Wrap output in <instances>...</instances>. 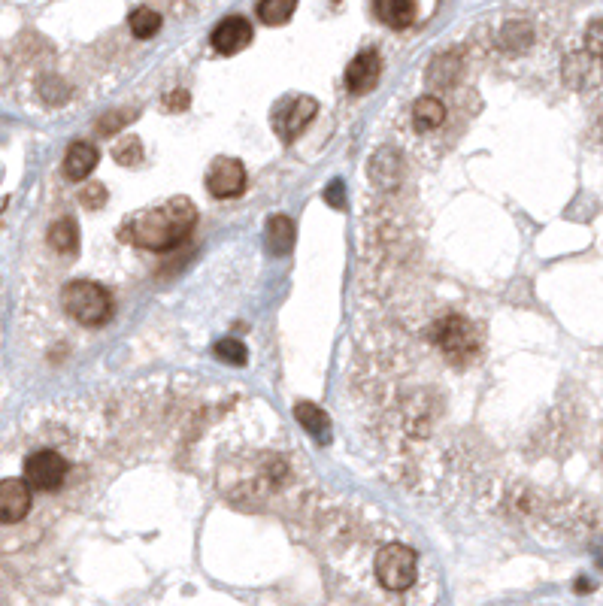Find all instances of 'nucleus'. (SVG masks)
<instances>
[{
  "label": "nucleus",
  "mask_w": 603,
  "mask_h": 606,
  "mask_svg": "<svg viewBox=\"0 0 603 606\" xmlns=\"http://www.w3.org/2000/svg\"><path fill=\"white\" fill-rule=\"evenodd\" d=\"M194 222H197V210H194L191 200L173 197L164 207L143 210V213L131 216L122 225L119 237L125 243H134V246L149 249V252H170L191 234Z\"/></svg>",
  "instance_id": "obj_1"
},
{
  "label": "nucleus",
  "mask_w": 603,
  "mask_h": 606,
  "mask_svg": "<svg viewBox=\"0 0 603 606\" xmlns=\"http://www.w3.org/2000/svg\"><path fill=\"white\" fill-rule=\"evenodd\" d=\"M61 307L79 325L100 328V325H107L113 316V297L104 285L88 282V279H73L61 291Z\"/></svg>",
  "instance_id": "obj_2"
},
{
  "label": "nucleus",
  "mask_w": 603,
  "mask_h": 606,
  "mask_svg": "<svg viewBox=\"0 0 603 606\" xmlns=\"http://www.w3.org/2000/svg\"><path fill=\"white\" fill-rule=\"evenodd\" d=\"M373 570H376V579L382 582V588H388V591H407L416 582L419 561H416V552L410 546L391 543V546L379 549Z\"/></svg>",
  "instance_id": "obj_3"
},
{
  "label": "nucleus",
  "mask_w": 603,
  "mask_h": 606,
  "mask_svg": "<svg viewBox=\"0 0 603 606\" xmlns=\"http://www.w3.org/2000/svg\"><path fill=\"white\" fill-rule=\"evenodd\" d=\"M67 473H70V461L58 449H37L22 464V476H25L28 488L43 491V494L58 491L67 479Z\"/></svg>",
  "instance_id": "obj_4"
},
{
  "label": "nucleus",
  "mask_w": 603,
  "mask_h": 606,
  "mask_svg": "<svg viewBox=\"0 0 603 606\" xmlns=\"http://www.w3.org/2000/svg\"><path fill=\"white\" fill-rule=\"evenodd\" d=\"M316 113H319L316 97H310V94L288 97L285 104H279L273 113V128L282 140H294V137L304 134V128L316 119Z\"/></svg>",
  "instance_id": "obj_5"
},
{
  "label": "nucleus",
  "mask_w": 603,
  "mask_h": 606,
  "mask_svg": "<svg viewBox=\"0 0 603 606\" xmlns=\"http://www.w3.org/2000/svg\"><path fill=\"white\" fill-rule=\"evenodd\" d=\"M437 343L446 355L452 358H464V355H473L479 352L482 340H479V331L464 319V316H446L437 328Z\"/></svg>",
  "instance_id": "obj_6"
},
{
  "label": "nucleus",
  "mask_w": 603,
  "mask_h": 606,
  "mask_svg": "<svg viewBox=\"0 0 603 606\" xmlns=\"http://www.w3.org/2000/svg\"><path fill=\"white\" fill-rule=\"evenodd\" d=\"M31 507H34V494L25 479H16V476L0 479V525L4 528L22 525Z\"/></svg>",
  "instance_id": "obj_7"
},
{
  "label": "nucleus",
  "mask_w": 603,
  "mask_h": 606,
  "mask_svg": "<svg viewBox=\"0 0 603 606\" xmlns=\"http://www.w3.org/2000/svg\"><path fill=\"white\" fill-rule=\"evenodd\" d=\"M207 188L213 197H240L246 191V167L237 158H216L207 170Z\"/></svg>",
  "instance_id": "obj_8"
},
{
  "label": "nucleus",
  "mask_w": 603,
  "mask_h": 606,
  "mask_svg": "<svg viewBox=\"0 0 603 606\" xmlns=\"http://www.w3.org/2000/svg\"><path fill=\"white\" fill-rule=\"evenodd\" d=\"M249 43H252V25L243 16H228L213 31V49L222 55H237Z\"/></svg>",
  "instance_id": "obj_9"
},
{
  "label": "nucleus",
  "mask_w": 603,
  "mask_h": 606,
  "mask_svg": "<svg viewBox=\"0 0 603 606\" xmlns=\"http://www.w3.org/2000/svg\"><path fill=\"white\" fill-rule=\"evenodd\" d=\"M379 76H382V61H379V55H376L373 49L355 55V61L346 67V85H349L352 94H367V91H373L376 82H379Z\"/></svg>",
  "instance_id": "obj_10"
},
{
  "label": "nucleus",
  "mask_w": 603,
  "mask_h": 606,
  "mask_svg": "<svg viewBox=\"0 0 603 606\" xmlns=\"http://www.w3.org/2000/svg\"><path fill=\"white\" fill-rule=\"evenodd\" d=\"M373 13L382 25L404 31L416 22V0H373Z\"/></svg>",
  "instance_id": "obj_11"
},
{
  "label": "nucleus",
  "mask_w": 603,
  "mask_h": 606,
  "mask_svg": "<svg viewBox=\"0 0 603 606\" xmlns=\"http://www.w3.org/2000/svg\"><path fill=\"white\" fill-rule=\"evenodd\" d=\"M97 167V149L91 143H73L64 155V173L67 179L79 182L85 176H91V170Z\"/></svg>",
  "instance_id": "obj_12"
},
{
  "label": "nucleus",
  "mask_w": 603,
  "mask_h": 606,
  "mask_svg": "<svg viewBox=\"0 0 603 606\" xmlns=\"http://www.w3.org/2000/svg\"><path fill=\"white\" fill-rule=\"evenodd\" d=\"M294 419L300 422V428H307V434H313L316 440H322V443L331 440V422H328V416L316 407V403H297V407H294Z\"/></svg>",
  "instance_id": "obj_13"
},
{
  "label": "nucleus",
  "mask_w": 603,
  "mask_h": 606,
  "mask_svg": "<svg viewBox=\"0 0 603 606\" xmlns=\"http://www.w3.org/2000/svg\"><path fill=\"white\" fill-rule=\"evenodd\" d=\"M443 119H446V107L440 104L437 97H431V94H425V97H419L416 104H413V125L419 128V131H437L440 125H443Z\"/></svg>",
  "instance_id": "obj_14"
},
{
  "label": "nucleus",
  "mask_w": 603,
  "mask_h": 606,
  "mask_svg": "<svg viewBox=\"0 0 603 606\" xmlns=\"http://www.w3.org/2000/svg\"><path fill=\"white\" fill-rule=\"evenodd\" d=\"M294 237H297V231L288 216H273L267 222V249L273 255H288L294 249Z\"/></svg>",
  "instance_id": "obj_15"
},
{
  "label": "nucleus",
  "mask_w": 603,
  "mask_h": 606,
  "mask_svg": "<svg viewBox=\"0 0 603 606\" xmlns=\"http://www.w3.org/2000/svg\"><path fill=\"white\" fill-rule=\"evenodd\" d=\"M49 246L61 255H70L79 249V228L73 219H58L52 228H49Z\"/></svg>",
  "instance_id": "obj_16"
},
{
  "label": "nucleus",
  "mask_w": 603,
  "mask_h": 606,
  "mask_svg": "<svg viewBox=\"0 0 603 606\" xmlns=\"http://www.w3.org/2000/svg\"><path fill=\"white\" fill-rule=\"evenodd\" d=\"M128 28L137 40H149L161 31V16L149 7H137L131 16H128Z\"/></svg>",
  "instance_id": "obj_17"
},
{
  "label": "nucleus",
  "mask_w": 603,
  "mask_h": 606,
  "mask_svg": "<svg viewBox=\"0 0 603 606\" xmlns=\"http://www.w3.org/2000/svg\"><path fill=\"white\" fill-rule=\"evenodd\" d=\"M297 10V0H261L258 4V19L264 25H285Z\"/></svg>",
  "instance_id": "obj_18"
},
{
  "label": "nucleus",
  "mask_w": 603,
  "mask_h": 606,
  "mask_svg": "<svg viewBox=\"0 0 603 606\" xmlns=\"http://www.w3.org/2000/svg\"><path fill=\"white\" fill-rule=\"evenodd\" d=\"M216 358L219 361H225V364H231V367H243L246 361H249V352H246V346L240 343V340H219L216 343Z\"/></svg>",
  "instance_id": "obj_19"
},
{
  "label": "nucleus",
  "mask_w": 603,
  "mask_h": 606,
  "mask_svg": "<svg viewBox=\"0 0 603 606\" xmlns=\"http://www.w3.org/2000/svg\"><path fill=\"white\" fill-rule=\"evenodd\" d=\"M113 155L119 164H140L143 161V143L137 137H125L122 143H116Z\"/></svg>",
  "instance_id": "obj_20"
},
{
  "label": "nucleus",
  "mask_w": 603,
  "mask_h": 606,
  "mask_svg": "<svg viewBox=\"0 0 603 606\" xmlns=\"http://www.w3.org/2000/svg\"><path fill=\"white\" fill-rule=\"evenodd\" d=\"M534 40V34H531V25H525V22H516V25H510L507 31H504V46L507 49H525L528 43Z\"/></svg>",
  "instance_id": "obj_21"
},
{
  "label": "nucleus",
  "mask_w": 603,
  "mask_h": 606,
  "mask_svg": "<svg viewBox=\"0 0 603 606\" xmlns=\"http://www.w3.org/2000/svg\"><path fill=\"white\" fill-rule=\"evenodd\" d=\"M107 200V188L100 185V182H91V185H85L82 188V204L88 207V210H97L100 204Z\"/></svg>",
  "instance_id": "obj_22"
},
{
  "label": "nucleus",
  "mask_w": 603,
  "mask_h": 606,
  "mask_svg": "<svg viewBox=\"0 0 603 606\" xmlns=\"http://www.w3.org/2000/svg\"><path fill=\"white\" fill-rule=\"evenodd\" d=\"M43 94H46L49 104H64V100L70 97V88H64V82H58V79H46Z\"/></svg>",
  "instance_id": "obj_23"
},
{
  "label": "nucleus",
  "mask_w": 603,
  "mask_h": 606,
  "mask_svg": "<svg viewBox=\"0 0 603 606\" xmlns=\"http://www.w3.org/2000/svg\"><path fill=\"white\" fill-rule=\"evenodd\" d=\"M134 119V113L131 116H125V113H110L104 122H97V128H100V134H116L119 128H125V122H131Z\"/></svg>",
  "instance_id": "obj_24"
},
{
  "label": "nucleus",
  "mask_w": 603,
  "mask_h": 606,
  "mask_svg": "<svg viewBox=\"0 0 603 606\" xmlns=\"http://www.w3.org/2000/svg\"><path fill=\"white\" fill-rule=\"evenodd\" d=\"M325 200H328L331 207H343V200H346V194H343V182H331V188H328Z\"/></svg>",
  "instance_id": "obj_25"
},
{
  "label": "nucleus",
  "mask_w": 603,
  "mask_h": 606,
  "mask_svg": "<svg viewBox=\"0 0 603 606\" xmlns=\"http://www.w3.org/2000/svg\"><path fill=\"white\" fill-rule=\"evenodd\" d=\"M167 107L170 110H185L188 107V91H173V94H167Z\"/></svg>",
  "instance_id": "obj_26"
},
{
  "label": "nucleus",
  "mask_w": 603,
  "mask_h": 606,
  "mask_svg": "<svg viewBox=\"0 0 603 606\" xmlns=\"http://www.w3.org/2000/svg\"><path fill=\"white\" fill-rule=\"evenodd\" d=\"M588 37H591V40H588V43H591V52L600 58V52H603V46H600V22H591V34H588Z\"/></svg>",
  "instance_id": "obj_27"
}]
</instances>
